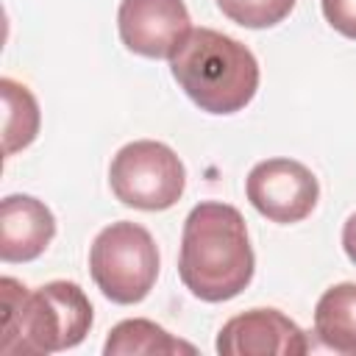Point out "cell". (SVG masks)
Wrapping results in <instances>:
<instances>
[{
  "label": "cell",
  "mask_w": 356,
  "mask_h": 356,
  "mask_svg": "<svg viewBox=\"0 0 356 356\" xmlns=\"http://www.w3.org/2000/svg\"><path fill=\"white\" fill-rule=\"evenodd\" d=\"M170 72L206 114H236L259 89L256 56L214 28H192L170 58Z\"/></svg>",
  "instance_id": "cell-3"
},
{
  "label": "cell",
  "mask_w": 356,
  "mask_h": 356,
  "mask_svg": "<svg viewBox=\"0 0 356 356\" xmlns=\"http://www.w3.org/2000/svg\"><path fill=\"white\" fill-rule=\"evenodd\" d=\"M306 350L303 328L278 309L242 312L217 334V353L222 356H303Z\"/></svg>",
  "instance_id": "cell-8"
},
{
  "label": "cell",
  "mask_w": 356,
  "mask_h": 356,
  "mask_svg": "<svg viewBox=\"0 0 356 356\" xmlns=\"http://www.w3.org/2000/svg\"><path fill=\"white\" fill-rule=\"evenodd\" d=\"M245 195L261 217L289 225L314 211L320 184L314 172L295 159H264L248 172Z\"/></svg>",
  "instance_id": "cell-6"
},
{
  "label": "cell",
  "mask_w": 356,
  "mask_h": 356,
  "mask_svg": "<svg viewBox=\"0 0 356 356\" xmlns=\"http://www.w3.org/2000/svg\"><path fill=\"white\" fill-rule=\"evenodd\" d=\"M89 273L111 303L145 300L159 278V248L150 231L131 220L106 225L89 248Z\"/></svg>",
  "instance_id": "cell-4"
},
{
  "label": "cell",
  "mask_w": 356,
  "mask_h": 356,
  "mask_svg": "<svg viewBox=\"0 0 356 356\" xmlns=\"http://www.w3.org/2000/svg\"><path fill=\"white\" fill-rule=\"evenodd\" d=\"M56 236L53 211L31 195H8L0 203V259L6 264L39 259Z\"/></svg>",
  "instance_id": "cell-9"
},
{
  "label": "cell",
  "mask_w": 356,
  "mask_h": 356,
  "mask_svg": "<svg viewBox=\"0 0 356 356\" xmlns=\"http://www.w3.org/2000/svg\"><path fill=\"white\" fill-rule=\"evenodd\" d=\"M3 298V339L0 350L56 353L83 342L92 328V303L75 281H47L28 289L11 275L0 278Z\"/></svg>",
  "instance_id": "cell-2"
},
{
  "label": "cell",
  "mask_w": 356,
  "mask_h": 356,
  "mask_svg": "<svg viewBox=\"0 0 356 356\" xmlns=\"http://www.w3.org/2000/svg\"><path fill=\"white\" fill-rule=\"evenodd\" d=\"M253 270L256 256L239 209L220 200L197 203L181 231L178 275L184 286L206 303H222L253 281Z\"/></svg>",
  "instance_id": "cell-1"
},
{
  "label": "cell",
  "mask_w": 356,
  "mask_h": 356,
  "mask_svg": "<svg viewBox=\"0 0 356 356\" xmlns=\"http://www.w3.org/2000/svg\"><path fill=\"white\" fill-rule=\"evenodd\" d=\"M0 97H3V153L14 156L36 139L42 114L31 89L17 83L14 78L0 81Z\"/></svg>",
  "instance_id": "cell-12"
},
{
  "label": "cell",
  "mask_w": 356,
  "mask_h": 356,
  "mask_svg": "<svg viewBox=\"0 0 356 356\" xmlns=\"http://www.w3.org/2000/svg\"><path fill=\"white\" fill-rule=\"evenodd\" d=\"M106 356H170V353H195V345L172 337L167 328L153 320L134 317L117 323L103 345Z\"/></svg>",
  "instance_id": "cell-11"
},
{
  "label": "cell",
  "mask_w": 356,
  "mask_h": 356,
  "mask_svg": "<svg viewBox=\"0 0 356 356\" xmlns=\"http://www.w3.org/2000/svg\"><path fill=\"white\" fill-rule=\"evenodd\" d=\"M298 0H217V8L242 28H273L289 17Z\"/></svg>",
  "instance_id": "cell-13"
},
{
  "label": "cell",
  "mask_w": 356,
  "mask_h": 356,
  "mask_svg": "<svg viewBox=\"0 0 356 356\" xmlns=\"http://www.w3.org/2000/svg\"><path fill=\"white\" fill-rule=\"evenodd\" d=\"M342 248H345L348 259L356 264V214H350L342 225Z\"/></svg>",
  "instance_id": "cell-15"
},
{
  "label": "cell",
  "mask_w": 356,
  "mask_h": 356,
  "mask_svg": "<svg viewBox=\"0 0 356 356\" xmlns=\"http://www.w3.org/2000/svg\"><path fill=\"white\" fill-rule=\"evenodd\" d=\"M108 184L122 206L139 211H164L181 200L186 170L170 145L136 139L122 145L111 159Z\"/></svg>",
  "instance_id": "cell-5"
},
{
  "label": "cell",
  "mask_w": 356,
  "mask_h": 356,
  "mask_svg": "<svg viewBox=\"0 0 356 356\" xmlns=\"http://www.w3.org/2000/svg\"><path fill=\"white\" fill-rule=\"evenodd\" d=\"M314 334L337 353L356 356V284L342 281L328 286L314 306Z\"/></svg>",
  "instance_id": "cell-10"
},
{
  "label": "cell",
  "mask_w": 356,
  "mask_h": 356,
  "mask_svg": "<svg viewBox=\"0 0 356 356\" xmlns=\"http://www.w3.org/2000/svg\"><path fill=\"white\" fill-rule=\"evenodd\" d=\"M122 44L145 58H172L192 31L184 0H122L117 8Z\"/></svg>",
  "instance_id": "cell-7"
},
{
  "label": "cell",
  "mask_w": 356,
  "mask_h": 356,
  "mask_svg": "<svg viewBox=\"0 0 356 356\" xmlns=\"http://www.w3.org/2000/svg\"><path fill=\"white\" fill-rule=\"evenodd\" d=\"M320 6L325 22L337 33L356 39V0H320Z\"/></svg>",
  "instance_id": "cell-14"
}]
</instances>
